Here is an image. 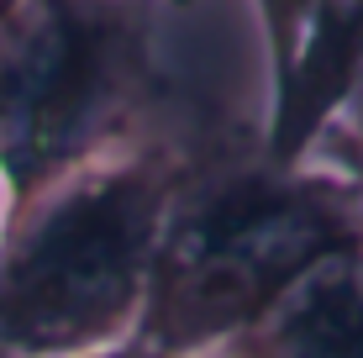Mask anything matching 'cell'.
I'll return each instance as SVG.
<instances>
[{"mask_svg": "<svg viewBox=\"0 0 363 358\" xmlns=\"http://www.w3.org/2000/svg\"><path fill=\"white\" fill-rule=\"evenodd\" d=\"M363 69V0H311L295 64L269 90L258 142L274 164H306L311 142L337 116L353 74Z\"/></svg>", "mask_w": 363, "mask_h": 358, "instance_id": "obj_4", "label": "cell"}, {"mask_svg": "<svg viewBox=\"0 0 363 358\" xmlns=\"http://www.w3.org/2000/svg\"><path fill=\"white\" fill-rule=\"evenodd\" d=\"M16 6H21V0H0V21H6L11 11H16Z\"/></svg>", "mask_w": 363, "mask_h": 358, "instance_id": "obj_10", "label": "cell"}, {"mask_svg": "<svg viewBox=\"0 0 363 358\" xmlns=\"http://www.w3.org/2000/svg\"><path fill=\"white\" fill-rule=\"evenodd\" d=\"M158 6H174V11H184V6H195V0H158Z\"/></svg>", "mask_w": 363, "mask_h": 358, "instance_id": "obj_11", "label": "cell"}, {"mask_svg": "<svg viewBox=\"0 0 363 358\" xmlns=\"http://www.w3.org/2000/svg\"><path fill=\"white\" fill-rule=\"evenodd\" d=\"M327 132H332V138H342V142H358L363 147V69L353 74V84H347L337 116L327 121Z\"/></svg>", "mask_w": 363, "mask_h": 358, "instance_id": "obj_8", "label": "cell"}, {"mask_svg": "<svg viewBox=\"0 0 363 358\" xmlns=\"http://www.w3.org/2000/svg\"><path fill=\"white\" fill-rule=\"evenodd\" d=\"M306 158H311V164H321V169H332V174H342L363 195V147L358 142H342V138H332V132H321V138L311 142Z\"/></svg>", "mask_w": 363, "mask_h": 358, "instance_id": "obj_7", "label": "cell"}, {"mask_svg": "<svg viewBox=\"0 0 363 358\" xmlns=\"http://www.w3.org/2000/svg\"><path fill=\"white\" fill-rule=\"evenodd\" d=\"M0 221H6V195H0Z\"/></svg>", "mask_w": 363, "mask_h": 358, "instance_id": "obj_12", "label": "cell"}, {"mask_svg": "<svg viewBox=\"0 0 363 358\" xmlns=\"http://www.w3.org/2000/svg\"><path fill=\"white\" fill-rule=\"evenodd\" d=\"M253 11H258V32H264V69H269V90H274L295 64L311 0H253Z\"/></svg>", "mask_w": 363, "mask_h": 358, "instance_id": "obj_6", "label": "cell"}, {"mask_svg": "<svg viewBox=\"0 0 363 358\" xmlns=\"http://www.w3.org/2000/svg\"><path fill=\"white\" fill-rule=\"evenodd\" d=\"M363 248V195L321 164H274L242 132H195L132 342L211 358L337 253Z\"/></svg>", "mask_w": 363, "mask_h": 358, "instance_id": "obj_1", "label": "cell"}, {"mask_svg": "<svg viewBox=\"0 0 363 358\" xmlns=\"http://www.w3.org/2000/svg\"><path fill=\"white\" fill-rule=\"evenodd\" d=\"M211 358H363V248L321 258Z\"/></svg>", "mask_w": 363, "mask_h": 358, "instance_id": "obj_5", "label": "cell"}, {"mask_svg": "<svg viewBox=\"0 0 363 358\" xmlns=\"http://www.w3.org/2000/svg\"><path fill=\"white\" fill-rule=\"evenodd\" d=\"M190 147L184 132H147L0 221V353L84 358L132 342Z\"/></svg>", "mask_w": 363, "mask_h": 358, "instance_id": "obj_2", "label": "cell"}, {"mask_svg": "<svg viewBox=\"0 0 363 358\" xmlns=\"http://www.w3.org/2000/svg\"><path fill=\"white\" fill-rule=\"evenodd\" d=\"M0 358H6V353H0Z\"/></svg>", "mask_w": 363, "mask_h": 358, "instance_id": "obj_13", "label": "cell"}, {"mask_svg": "<svg viewBox=\"0 0 363 358\" xmlns=\"http://www.w3.org/2000/svg\"><path fill=\"white\" fill-rule=\"evenodd\" d=\"M84 358H158V353H147L143 342H116V348H100V353H84Z\"/></svg>", "mask_w": 363, "mask_h": 358, "instance_id": "obj_9", "label": "cell"}, {"mask_svg": "<svg viewBox=\"0 0 363 358\" xmlns=\"http://www.w3.org/2000/svg\"><path fill=\"white\" fill-rule=\"evenodd\" d=\"M164 95L158 0H21L0 21L6 216L143 142Z\"/></svg>", "mask_w": 363, "mask_h": 358, "instance_id": "obj_3", "label": "cell"}]
</instances>
